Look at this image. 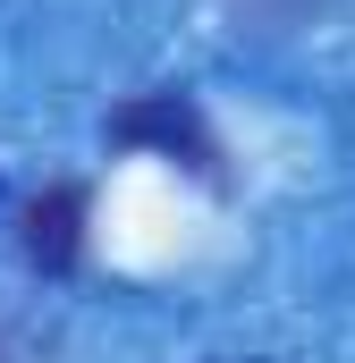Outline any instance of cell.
<instances>
[{"label": "cell", "mask_w": 355, "mask_h": 363, "mask_svg": "<svg viewBox=\"0 0 355 363\" xmlns=\"http://www.w3.org/2000/svg\"><path fill=\"white\" fill-rule=\"evenodd\" d=\"M110 144H153V152H170V161H186L195 178L220 186V144H212L195 93H136L127 110H110Z\"/></svg>", "instance_id": "obj_1"}, {"label": "cell", "mask_w": 355, "mask_h": 363, "mask_svg": "<svg viewBox=\"0 0 355 363\" xmlns=\"http://www.w3.org/2000/svg\"><path fill=\"white\" fill-rule=\"evenodd\" d=\"M17 254L43 279H68L85 262V186H43L17 220Z\"/></svg>", "instance_id": "obj_2"}]
</instances>
